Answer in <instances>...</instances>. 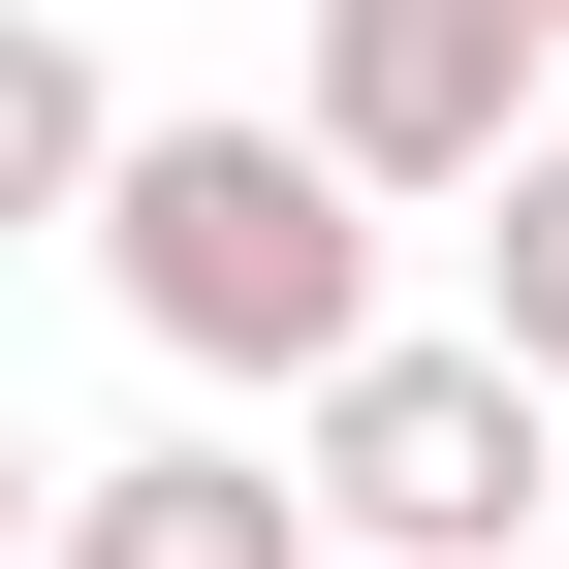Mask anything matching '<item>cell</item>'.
<instances>
[{
    "instance_id": "1",
    "label": "cell",
    "mask_w": 569,
    "mask_h": 569,
    "mask_svg": "<svg viewBox=\"0 0 569 569\" xmlns=\"http://www.w3.org/2000/svg\"><path fill=\"white\" fill-rule=\"evenodd\" d=\"M380 222H411V190L348 159L317 96H284V127H127V190H96V284H127V348H159V380H222V411H317L348 348H380Z\"/></svg>"
},
{
    "instance_id": "2",
    "label": "cell",
    "mask_w": 569,
    "mask_h": 569,
    "mask_svg": "<svg viewBox=\"0 0 569 569\" xmlns=\"http://www.w3.org/2000/svg\"><path fill=\"white\" fill-rule=\"evenodd\" d=\"M284 443H317L348 569H538V507H569V380H538L507 317H380Z\"/></svg>"
},
{
    "instance_id": "3",
    "label": "cell",
    "mask_w": 569,
    "mask_h": 569,
    "mask_svg": "<svg viewBox=\"0 0 569 569\" xmlns=\"http://www.w3.org/2000/svg\"><path fill=\"white\" fill-rule=\"evenodd\" d=\"M317 127L411 190V222H475V190L569 127V0H317Z\"/></svg>"
},
{
    "instance_id": "4",
    "label": "cell",
    "mask_w": 569,
    "mask_h": 569,
    "mask_svg": "<svg viewBox=\"0 0 569 569\" xmlns=\"http://www.w3.org/2000/svg\"><path fill=\"white\" fill-rule=\"evenodd\" d=\"M348 507H317V443H127V475H63V569H317Z\"/></svg>"
},
{
    "instance_id": "5",
    "label": "cell",
    "mask_w": 569,
    "mask_h": 569,
    "mask_svg": "<svg viewBox=\"0 0 569 569\" xmlns=\"http://www.w3.org/2000/svg\"><path fill=\"white\" fill-rule=\"evenodd\" d=\"M0 190H32V222H96V190H127V96H96V32H32V63H0Z\"/></svg>"
},
{
    "instance_id": "6",
    "label": "cell",
    "mask_w": 569,
    "mask_h": 569,
    "mask_svg": "<svg viewBox=\"0 0 569 569\" xmlns=\"http://www.w3.org/2000/svg\"><path fill=\"white\" fill-rule=\"evenodd\" d=\"M475 317H507V348H538V380H569V127H538V159H507V190H475Z\"/></svg>"
},
{
    "instance_id": "7",
    "label": "cell",
    "mask_w": 569,
    "mask_h": 569,
    "mask_svg": "<svg viewBox=\"0 0 569 569\" xmlns=\"http://www.w3.org/2000/svg\"><path fill=\"white\" fill-rule=\"evenodd\" d=\"M538 569H569V507H538Z\"/></svg>"
}]
</instances>
